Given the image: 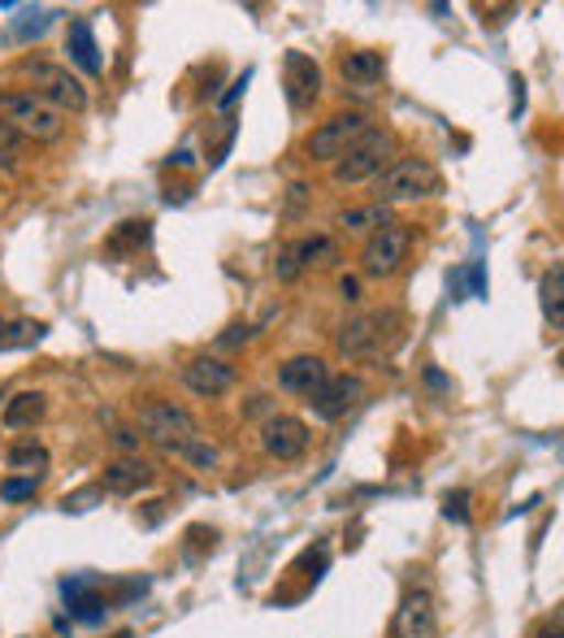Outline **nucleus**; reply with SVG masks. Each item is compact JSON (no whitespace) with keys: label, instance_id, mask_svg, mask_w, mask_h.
Listing matches in <instances>:
<instances>
[{"label":"nucleus","instance_id":"nucleus-11","mask_svg":"<svg viewBox=\"0 0 564 638\" xmlns=\"http://www.w3.org/2000/svg\"><path fill=\"white\" fill-rule=\"evenodd\" d=\"M261 447L270 456H279V461H295L308 447V425L300 418H291V413H274L270 422L261 425Z\"/></svg>","mask_w":564,"mask_h":638},{"label":"nucleus","instance_id":"nucleus-22","mask_svg":"<svg viewBox=\"0 0 564 638\" xmlns=\"http://www.w3.org/2000/svg\"><path fill=\"white\" fill-rule=\"evenodd\" d=\"M44 339V322H9L0 317V353H18Z\"/></svg>","mask_w":564,"mask_h":638},{"label":"nucleus","instance_id":"nucleus-32","mask_svg":"<svg viewBox=\"0 0 564 638\" xmlns=\"http://www.w3.org/2000/svg\"><path fill=\"white\" fill-rule=\"evenodd\" d=\"M339 291H344V300H356V295H360V283H356V279H344Z\"/></svg>","mask_w":564,"mask_h":638},{"label":"nucleus","instance_id":"nucleus-14","mask_svg":"<svg viewBox=\"0 0 564 638\" xmlns=\"http://www.w3.org/2000/svg\"><path fill=\"white\" fill-rule=\"evenodd\" d=\"M282 74H286V100H291V109H308V105L322 96V71H317L313 57L286 53Z\"/></svg>","mask_w":564,"mask_h":638},{"label":"nucleus","instance_id":"nucleus-16","mask_svg":"<svg viewBox=\"0 0 564 638\" xmlns=\"http://www.w3.org/2000/svg\"><path fill=\"white\" fill-rule=\"evenodd\" d=\"M66 53H70L74 66H78L83 74H91V78L105 71V62H100V44H96V31H91L87 18H70V26H66Z\"/></svg>","mask_w":564,"mask_h":638},{"label":"nucleus","instance_id":"nucleus-9","mask_svg":"<svg viewBox=\"0 0 564 638\" xmlns=\"http://www.w3.org/2000/svg\"><path fill=\"white\" fill-rule=\"evenodd\" d=\"M360 396H365V382L356 374H330L326 387L308 400V409H313L317 422H339V418H348L360 404Z\"/></svg>","mask_w":564,"mask_h":638},{"label":"nucleus","instance_id":"nucleus-3","mask_svg":"<svg viewBox=\"0 0 564 638\" xmlns=\"http://www.w3.org/2000/svg\"><path fill=\"white\" fill-rule=\"evenodd\" d=\"M22 78H26V91L40 96L44 105H53L57 113H83L87 109V87L66 66H57V62L26 57L22 62Z\"/></svg>","mask_w":564,"mask_h":638},{"label":"nucleus","instance_id":"nucleus-8","mask_svg":"<svg viewBox=\"0 0 564 638\" xmlns=\"http://www.w3.org/2000/svg\"><path fill=\"white\" fill-rule=\"evenodd\" d=\"M409 244H413V239H409V230H404L400 221L373 230V235L365 239V252H360L365 274H369V279H387V274H395V270L409 261Z\"/></svg>","mask_w":564,"mask_h":638},{"label":"nucleus","instance_id":"nucleus-23","mask_svg":"<svg viewBox=\"0 0 564 638\" xmlns=\"http://www.w3.org/2000/svg\"><path fill=\"white\" fill-rule=\"evenodd\" d=\"M9 465L13 469H44L48 465V452L40 443H13L9 447Z\"/></svg>","mask_w":564,"mask_h":638},{"label":"nucleus","instance_id":"nucleus-24","mask_svg":"<svg viewBox=\"0 0 564 638\" xmlns=\"http://www.w3.org/2000/svg\"><path fill=\"white\" fill-rule=\"evenodd\" d=\"M35 491H40V478H4V483H0V499H9V504L31 499Z\"/></svg>","mask_w":564,"mask_h":638},{"label":"nucleus","instance_id":"nucleus-31","mask_svg":"<svg viewBox=\"0 0 564 638\" xmlns=\"http://www.w3.org/2000/svg\"><path fill=\"white\" fill-rule=\"evenodd\" d=\"M248 344V326H230V335H221V348H239Z\"/></svg>","mask_w":564,"mask_h":638},{"label":"nucleus","instance_id":"nucleus-19","mask_svg":"<svg viewBox=\"0 0 564 638\" xmlns=\"http://www.w3.org/2000/svg\"><path fill=\"white\" fill-rule=\"evenodd\" d=\"M44 409H48V404H44V396H40V391H22V396H13V400L4 404V413H0V418H4L9 430H26V425H35L40 418H44Z\"/></svg>","mask_w":564,"mask_h":638},{"label":"nucleus","instance_id":"nucleus-25","mask_svg":"<svg viewBox=\"0 0 564 638\" xmlns=\"http://www.w3.org/2000/svg\"><path fill=\"white\" fill-rule=\"evenodd\" d=\"M122 244H148V221H122V230L109 239V252H122Z\"/></svg>","mask_w":564,"mask_h":638},{"label":"nucleus","instance_id":"nucleus-18","mask_svg":"<svg viewBox=\"0 0 564 638\" xmlns=\"http://www.w3.org/2000/svg\"><path fill=\"white\" fill-rule=\"evenodd\" d=\"M539 304H543L547 326L564 331V266H552V270L539 279Z\"/></svg>","mask_w":564,"mask_h":638},{"label":"nucleus","instance_id":"nucleus-5","mask_svg":"<svg viewBox=\"0 0 564 638\" xmlns=\"http://www.w3.org/2000/svg\"><path fill=\"white\" fill-rule=\"evenodd\" d=\"M140 425L152 443H161V447L174 452V456H183L192 443H200V425H196V418H192L187 409H178V404H165V400L143 404Z\"/></svg>","mask_w":564,"mask_h":638},{"label":"nucleus","instance_id":"nucleus-26","mask_svg":"<svg viewBox=\"0 0 564 638\" xmlns=\"http://www.w3.org/2000/svg\"><path fill=\"white\" fill-rule=\"evenodd\" d=\"M443 517L456 521V526H465L469 521V491H447L443 496Z\"/></svg>","mask_w":564,"mask_h":638},{"label":"nucleus","instance_id":"nucleus-13","mask_svg":"<svg viewBox=\"0 0 564 638\" xmlns=\"http://www.w3.org/2000/svg\"><path fill=\"white\" fill-rule=\"evenodd\" d=\"M326 378H330V369L322 356H291L286 365H279V387L291 396H304V400H313L326 387Z\"/></svg>","mask_w":564,"mask_h":638},{"label":"nucleus","instance_id":"nucleus-21","mask_svg":"<svg viewBox=\"0 0 564 638\" xmlns=\"http://www.w3.org/2000/svg\"><path fill=\"white\" fill-rule=\"evenodd\" d=\"M291 252H295L300 270H308V266H335V261H339V248H335V239H326V235L300 239V244H291Z\"/></svg>","mask_w":564,"mask_h":638},{"label":"nucleus","instance_id":"nucleus-17","mask_svg":"<svg viewBox=\"0 0 564 638\" xmlns=\"http://www.w3.org/2000/svg\"><path fill=\"white\" fill-rule=\"evenodd\" d=\"M339 74H344V83H348L352 91H373V87L382 83V74H387V62H382V53L356 48V53H344Z\"/></svg>","mask_w":564,"mask_h":638},{"label":"nucleus","instance_id":"nucleus-6","mask_svg":"<svg viewBox=\"0 0 564 638\" xmlns=\"http://www.w3.org/2000/svg\"><path fill=\"white\" fill-rule=\"evenodd\" d=\"M373 127H369V118L365 113H335V118H326L308 140H304V152H308V161H322V165H335L348 148L365 140Z\"/></svg>","mask_w":564,"mask_h":638},{"label":"nucleus","instance_id":"nucleus-27","mask_svg":"<svg viewBox=\"0 0 564 638\" xmlns=\"http://www.w3.org/2000/svg\"><path fill=\"white\" fill-rule=\"evenodd\" d=\"M22 148H26V140H22L9 122H0V161H4V165H13V161L22 156Z\"/></svg>","mask_w":564,"mask_h":638},{"label":"nucleus","instance_id":"nucleus-10","mask_svg":"<svg viewBox=\"0 0 564 638\" xmlns=\"http://www.w3.org/2000/svg\"><path fill=\"white\" fill-rule=\"evenodd\" d=\"M391 635L395 638H438V613H434V595L425 586H413L400 608H395V621H391Z\"/></svg>","mask_w":564,"mask_h":638},{"label":"nucleus","instance_id":"nucleus-30","mask_svg":"<svg viewBox=\"0 0 564 638\" xmlns=\"http://www.w3.org/2000/svg\"><path fill=\"white\" fill-rule=\"evenodd\" d=\"M530 638H564V617H547L543 626H534Z\"/></svg>","mask_w":564,"mask_h":638},{"label":"nucleus","instance_id":"nucleus-12","mask_svg":"<svg viewBox=\"0 0 564 638\" xmlns=\"http://www.w3.org/2000/svg\"><path fill=\"white\" fill-rule=\"evenodd\" d=\"M183 382H187V391H196L205 400H217V396H226L235 387V365H226L217 356H196V360L183 365Z\"/></svg>","mask_w":564,"mask_h":638},{"label":"nucleus","instance_id":"nucleus-4","mask_svg":"<svg viewBox=\"0 0 564 638\" xmlns=\"http://www.w3.org/2000/svg\"><path fill=\"white\" fill-rule=\"evenodd\" d=\"M0 122H9L22 140H62L66 131V113H57L53 105H44L31 91H4L0 96Z\"/></svg>","mask_w":564,"mask_h":638},{"label":"nucleus","instance_id":"nucleus-2","mask_svg":"<svg viewBox=\"0 0 564 638\" xmlns=\"http://www.w3.org/2000/svg\"><path fill=\"white\" fill-rule=\"evenodd\" d=\"M438 192V170L425 156H395L378 179H373V201L378 205H404Z\"/></svg>","mask_w":564,"mask_h":638},{"label":"nucleus","instance_id":"nucleus-1","mask_svg":"<svg viewBox=\"0 0 564 638\" xmlns=\"http://www.w3.org/2000/svg\"><path fill=\"white\" fill-rule=\"evenodd\" d=\"M400 344V313L395 309H365L352 313L339 335H335V348L348 360H365V356H382Z\"/></svg>","mask_w":564,"mask_h":638},{"label":"nucleus","instance_id":"nucleus-28","mask_svg":"<svg viewBox=\"0 0 564 638\" xmlns=\"http://www.w3.org/2000/svg\"><path fill=\"white\" fill-rule=\"evenodd\" d=\"M274 274H279L282 283H295V279H300V274H304V270H300V261H295V252H291V248H282V252H279V261H274Z\"/></svg>","mask_w":564,"mask_h":638},{"label":"nucleus","instance_id":"nucleus-29","mask_svg":"<svg viewBox=\"0 0 564 638\" xmlns=\"http://www.w3.org/2000/svg\"><path fill=\"white\" fill-rule=\"evenodd\" d=\"M48 18H53V13H22V22H18L13 31H18L22 40H31V35H40V31H48Z\"/></svg>","mask_w":564,"mask_h":638},{"label":"nucleus","instance_id":"nucleus-20","mask_svg":"<svg viewBox=\"0 0 564 638\" xmlns=\"http://www.w3.org/2000/svg\"><path fill=\"white\" fill-rule=\"evenodd\" d=\"M395 217H391V209L387 205H365V209H344L339 213V226L344 230H352V235H373V230H382V226H391Z\"/></svg>","mask_w":564,"mask_h":638},{"label":"nucleus","instance_id":"nucleus-7","mask_svg":"<svg viewBox=\"0 0 564 638\" xmlns=\"http://www.w3.org/2000/svg\"><path fill=\"white\" fill-rule=\"evenodd\" d=\"M391 148H395L391 131H369L356 148H348V152L335 161V183L352 187V183H365V179H378V174L387 170Z\"/></svg>","mask_w":564,"mask_h":638},{"label":"nucleus","instance_id":"nucleus-15","mask_svg":"<svg viewBox=\"0 0 564 638\" xmlns=\"http://www.w3.org/2000/svg\"><path fill=\"white\" fill-rule=\"evenodd\" d=\"M152 478H156V469H152L148 461H140V456H118V461L105 465L100 487H105V491H118V496H135L143 487H152Z\"/></svg>","mask_w":564,"mask_h":638}]
</instances>
